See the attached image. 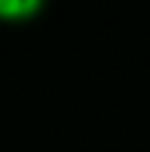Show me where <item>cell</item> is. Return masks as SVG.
<instances>
[{
	"mask_svg": "<svg viewBox=\"0 0 150 152\" xmlns=\"http://www.w3.org/2000/svg\"><path fill=\"white\" fill-rule=\"evenodd\" d=\"M45 0H0V20L3 23H23L35 18L43 10Z\"/></svg>",
	"mask_w": 150,
	"mask_h": 152,
	"instance_id": "obj_1",
	"label": "cell"
}]
</instances>
